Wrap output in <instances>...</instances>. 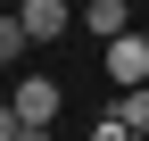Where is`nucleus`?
Instances as JSON below:
<instances>
[{"label": "nucleus", "mask_w": 149, "mask_h": 141, "mask_svg": "<svg viewBox=\"0 0 149 141\" xmlns=\"http://www.w3.org/2000/svg\"><path fill=\"white\" fill-rule=\"evenodd\" d=\"M58 108H66V91H58V83H50V75H17V100H8V116H17V125H58Z\"/></svg>", "instance_id": "nucleus-1"}, {"label": "nucleus", "mask_w": 149, "mask_h": 141, "mask_svg": "<svg viewBox=\"0 0 149 141\" xmlns=\"http://www.w3.org/2000/svg\"><path fill=\"white\" fill-rule=\"evenodd\" d=\"M108 83H116V91H141L149 83V33L141 25L124 33V42H108Z\"/></svg>", "instance_id": "nucleus-2"}, {"label": "nucleus", "mask_w": 149, "mask_h": 141, "mask_svg": "<svg viewBox=\"0 0 149 141\" xmlns=\"http://www.w3.org/2000/svg\"><path fill=\"white\" fill-rule=\"evenodd\" d=\"M83 33L91 42H124V33H133V0H91L83 8Z\"/></svg>", "instance_id": "nucleus-3"}, {"label": "nucleus", "mask_w": 149, "mask_h": 141, "mask_svg": "<svg viewBox=\"0 0 149 141\" xmlns=\"http://www.w3.org/2000/svg\"><path fill=\"white\" fill-rule=\"evenodd\" d=\"M17 17H25V33H33V42H58V33L74 25V8H66V0H17Z\"/></svg>", "instance_id": "nucleus-4"}, {"label": "nucleus", "mask_w": 149, "mask_h": 141, "mask_svg": "<svg viewBox=\"0 0 149 141\" xmlns=\"http://www.w3.org/2000/svg\"><path fill=\"white\" fill-rule=\"evenodd\" d=\"M25 50H33V33H25V17H17V8H8V17H0V58H8V66H17V58H25Z\"/></svg>", "instance_id": "nucleus-5"}, {"label": "nucleus", "mask_w": 149, "mask_h": 141, "mask_svg": "<svg viewBox=\"0 0 149 141\" xmlns=\"http://www.w3.org/2000/svg\"><path fill=\"white\" fill-rule=\"evenodd\" d=\"M116 116H124V125L149 141V83H141V91H116Z\"/></svg>", "instance_id": "nucleus-6"}, {"label": "nucleus", "mask_w": 149, "mask_h": 141, "mask_svg": "<svg viewBox=\"0 0 149 141\" xmlns=\"http://www.w3.org/2000/svg\"><path fill=\"white\" fill-rule=\"evenodd\" d=\"M91 141H141V133H133V125H124V116H116V108H108V116H100V125H91Z\"/></svg>", "instance_id": "nucleus-7"}, {"label": "nucleus", "mask_w": 149, "mask_h": 141, "mask_svg": "<svg viewBox=\"0 0 149 141\" xmlns=\"http://www.w3.org/2000/svg\"><path fill=\"white\" fill-rule=\"evenodd\" d=\"M0 141H50V133H42V125H17V116L0 108Z\"/></svg>", "instance_id": "nucleus-8"}, {"label": "nucleus", "mask_w": 149, "mask_h": 141, "mask_svg": "<svg viewBox=\"0 0 149 141\" xmlns=\"http://www.w3.org/2000/svg\"><path fill=\"white\" fill-rule=\"evenodd\" d=\"M141 33H149V17H141Z\"/></svg>", "instance_id": "nucleus-9"}]
</instances>
